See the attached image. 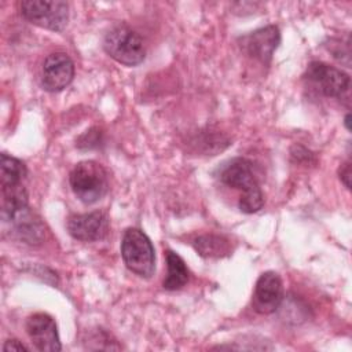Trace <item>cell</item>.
<instances>
[{
    "label": "cell",
    "mask_w": 352,
    "mask_h": 352,
    "mask_svg": "<svg viewBox=\"0 0 352 352\" xmlns=\"http://www.w3.org/2000/svg\"><path fill=\"white\" fill-rule=\"evenodd\" d=\"M279 43L280 32L274 25L257 29L241 38L242 50L263 63H270Z\"/></svg>",
    "instance_id": "30bf717a"
},
{
    "label": "cell",
    "mask_w": 352,
    "mask_h": 352,
    "mask_svg": "<svg viewBox=\"0 0 352 352\" xmlns=\"http://www.w3.org/2000/svg\"><path fill=\"white\" fill-rule=\"evenodd\" d=\"M283 300V286L279 275L274 271L261 274L256 282L252 304L263 315L275 312Z\"/></svg>",
    "instance_id": "ba28073f"
},
{
    "label": "cell",
    "mask_w": 352,
    "mask_h": 352,
    "mask_svg": "<svg viewBox=\"0 0 352 352\" xmlns=\"http://www.w3.org/2000/svg\"><path fill=\"white\" fill-rule=\"evenodd\" d=\"M74 77V63L65 52H52L44 62L41 69V85L48 92H59L65 89Z\"/></svg>",
    "instance_id": "8992f818"
},
{
    "label": "cell",
    "mask_w": 352,
    "mask_h": 352,
    "mask_svg": "<svg viewBox=\"0 0 352 352\" xmlns=\"http://www.w3.org/2000/svg\"><path fill=\"white\" fill-rule=\"evenodd\" d=\"M1 173H0V186L6 184H19L26 176V166L25 164L15 158L11 157L6 153L1 154Z\"/></svg>",
    "instance_id": "2e32d148"
},
{
    "label": "cell",
    "mask_w": 352,
    "mask_h": 352,
    "mask_svg": "<svg viewBox=\"0 0 352 352\" xmlns=\"http://www.w3.org/2000/svg\"><path fill=\"white\" fill-rule=\"evenodd\" d=\"M92 131H94V129H91V131H87V133H85V136H87V138H88V135H92V133H94V132H92ZM87 142H88V139H87V140H85V142H84V143H87ZM89 142H95V143H98V139H92V138H89Z\"/></svg>",
    "instance_id": "d6986e66"
},
{
    "label": "cell",
    "mask_w": 352,
    "mask_h": 352,
    "mask_svg": "<svg viewBox=\"0 0 352 352\" xmlns=\"http://www.w3.org/2000/svg\"><path fill=\"white\" fill-rule=\"evenodd\" d=\"M19 8L26 21L52 32L63 30L69 21V4L62 0H23Z\"/></svg>",
    "instance_id": "277c9868"
},
{
    "label": "cell",
    "mask_w": 352,
    "mask_h": 352,
    "mask_svg": "<svg viewBox=\"0 0 352 352\" xmlns=\"http://www.w3.org/2000/svg\"><path fill=\"white\" fill-rule=\"evenodd\" d=\"M109 230V220L103 212L95 210L82 214H74L67 220L69 234L82 242H94L104 238Z\"/></svg>",
    "instance_id": "8fae6325"
},
{
    "label": "cell",
    "mask_w": 352,
    "mask_h": 352,
    "mask_svg": "<svg viewBox=\"0 0 352 352\" xmlns=\"http://www.w3.org/2000/svg\"><path fill=\"white\" fill-rule=\"evenodd\" d=\"M8 223H11L14 227V234L26 243H40L44 238V226L41 224L40 219L32 213L29 206L15 213Z\"/></svg>",
    "instance_id": "7c38bea8"
},
{
    "label": "cell",
    "mask_w": 352,
    "mask_h": 352,
    "mask_svg": "<svg viewBox=\"0 0 352 352\" xmlns=\"http://www.w3.org/2000/svg\"><path fill=\"white\" fill-rule=\"evenodd\" d=\"M340 179L346 188H351V162H345L340 168Z\"/></svg>",
    "instance_id": "ac0fdd59"
},
{
    "label": "cell",
    "mask_w": 352,
    "mask_h": 352,
    "mask_svg": "<svg viewBox=\"0 0 352 352\" xmlns=\"http://www.w3.org/2000/svg\"><path fill=\"white\" fill-rule=\"evenodd\" d=\"M26 331L36 349L41 352H58L62 349L56 323L48 314L37 312L29 316Z\"/></svg>",
    "instance_id": "9c48e42d"
},
{
    "label": "cell",
    "mask_w": 352,
    "mask_h": 352,
    "mask_svg": "<svg viewBox=\"0 0 352 352\" xmlns=\"http://www.w3.org/2000/svg\"><path fill=\"white\" fill-rule=\"evenodd\" d=\"M103 48L110 58L125 66H136L146 56L142 37L125 25H117L106 33Z\"/></svg>",
    "instance_id": "3957f363"
},
{
    "label": "cell",
    "mask_w": 352,
    "mask_h": 352,
    "mask_svg": "<svg viewBox=\"0 0 352 352\" xmlns=\"http://www.w3.org/2000/svg\"><path fill=\"white\" fill-rule=\"evenodd\" d=\"M220 182L231 188L241 190L242 195L263 192L254 176L253 165L246 158H234L220 169Z\"/></svg>",
    "instance_id": "52a82bcc"
},
{
    "label": "cell",
    "mask_w": 352,
    "mask_h": 352,
    "mask_svg": "<svg viewBox=\"0 0 352 352\" xmlns=\"http://www.w3.org/2000/svg\"><path fill=\"white\" fill-rule=\"evenodd\" d=\"M194 248L202 257H209V258L224 257L231 252L230 241L221 235H214V234L198 236L194 241Z\"/></svg>",
    "instance_id": "9a60e30c"
},
{
    "label": "cell",
    "mask_w": 352,
    "mask_h": 352,
    "mask_svg": "<svg viewBox=\"0 0 352 352\" xmlns=\"http://www.w3.org/2000/svg\"><path fill=\"white\" fill-rule=\"evenodd\" d=\"M28 208V191L22 183L1 186V219L8 221L15 213Z\"/></svg>",
    "instance_id": "4fadbf2b"
},
{
    "label": "cell",
    "mask_w": 352,
    "mask_h": 352,
    "mask_svg": "<svg viewBox=\"0 0 352 352\" xmlns=\"http://www.w3.org/2000/svg\"><path fill=\"white\" fill-rule=\"evenodd\" d=\"M121 257L126 268L140 278H150L155 271L154 246L139 228L125 230L121 241Z\"/></svg>",
    "instance_id": "6da1fadb"
},
{
    "label": "cell",
    "mask_w": 352,
    "mask_h": 352,
    "mask_svg": "<svg viewBox=\"0 0 352 352\" xmlns=\"http://www.w3.org/2000/svg\"><path fill=\"white\" fill-rule=\"evenodd\" d=\"M166 267H168V272L162 282L164 289L173 292L187 285L190 272L184 260L177 253L172 250L166 252Z\"/></svg>",
    "instance_id": "5bb4252c"
},
{
    "label": "cell",
    "mask_w": 352,
    "mask_h": 352,
    "mask_svg": "<svg viewBox=\"0 0 352 352\" xmlns=\"http://www.w3.org/2000/svg\"><path fill=\"white\" fill-rule=\"evenodd\" d=\"M304 78L327 98L341 99L351 85V78L345 72L319 60L308 65Z\"/></svg>",
    "instance_id": "5b68a950"
},
{
    "label": "cell",
    "mask_w": 352,
    "mask_h": 352,
    "mask_svg": "<svg viewBox=\"0 0 352 352\" xmlns=\"http://www.w3.org/2000/svg\"><path fill=\"white\" fill-rule=\"evenodd\" d=\"M3 349L10 352V351H29V346H26L22 341L16 340V338H11V340H7L3 345Z\"/></svg>",
    "instance_id": "e0dca14e"
},
{
    "label": "cell",
    "mask_w": 352,
    "mask_h": 352,
    "mask_svg": "<svg viewBox=\"0 0 352 352\" xmlns=\"http://www.w3.org/2000/svg\"><path fill=\"white\" fill-rule=\"evenodd\" d=\"M69 183L74 195L88 205L98 202L109 187L104 168L95 161L78 162L70 172Z\"/></svg>",
    "instance_id": "7a4b0ae2"
},
{
    "label": "cell",
    "mask_w": 352,
    "mask_h": 352,
    "mask_svg": "<svg viewBox=\"0 0 352 352\" xmlns=\"http://www.w3.org/2000/svg\"><path fill=\"white\" fill-rule=\"evenodd\" d=\"M349 118H351V116L349 114H346L345 116V120H344V124H345V128L349 131Z\"/></svg>",
    "instance_id": "ffe728a7"
}]
</instances>
